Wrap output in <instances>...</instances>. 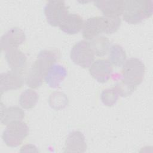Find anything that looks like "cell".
Wrapping results in <instances>:
<instances>
[{
    "mask_svg": "<svg viewBox=\"0 0 153 153\" xmlns=\"http://www.w3.org/2000/svg\"><path fill=\"white\" fill-rule=\"evenodd\" d=\"M26 39L24 31L19 27H14L10 29L1 38V48L2 50L7 51L13 48H17Z\"/></svg>",
    "mask_w": 153,
    "mask_h": 153,
    "instance_id": "8",
    "label": "cell"
},
{
    "mask_svg": "<svg viewBox=\"0 0 153 153\" xmlns=\"http://www.w3.org/2000/svg\"><path fill=\"white\" fill-rule=\"evenodd\" d=\"M22 74L14 71L4 72L0 75L1 94L11 90L20 88L23 84Z\"/></svg>",
    "mask_w": 153,
    "mask_h": 153,
    "instance_id": "10",
    "label": "cell"
},
{
    "mask_svg": "<svg viewBox=\"0 0 153 153\" xmlns=\"http://www.w3.org/2000/svg\"><path fill=\"white\" fill-rule=\"evenodd\" d=\"M119 95L113 88H106L103 90L100 94L102 103L107 106H112L117 102Z\"/></svg>",
    "mask_w": 153,
    "mask_h": 153,
    "instance_id": "21",
    "label": "cell"
},
{
    "mask_svg": "<svg viewBox=\"0 0 153 153\" xmlns=\"http://www.w3.org/2000/svg\"><path fill=\"white\" fill-rule=\"evenodd\" d=\"M94 4L105 16L119 17L123 12L124 1L122 0L96 1Z\"/></svg>",
    "mask_w": 153,
    "mask_h": 153,
    "instance_id": "12",
    "label": "cell"
},
{
    "mask_svg": "<svg viewBox=\"0 0 153 153\" xmlns=\"http://www.w3.org/2000/svg\"><path fill=\"white\" fill-rule=\"evenodd\" d=\"M89 72L91 76L100 83L107 82L113 72L112 64L108 60L98 59L91 65Z\"/></svg>",
    "mask_w": 153,
    "mask_h": 153,
    "instance_id": "9",
    "label": "cell"
},
{
    "mask_svg": "<svg viewBox=\"0 0 153 153\" xmlns=\"http://www.w3.org/2000/svg\"><path fill=\"white\" fill-rule=\"evenodd\" d=\"M66 75L67 71L64 66L54 64L48 69L44 79L49 87L57 88L60 87V83L65 78Z\"/></svg>",
    "mask_w": 153,
    "mask_h": 153,
    "instance_id": "15",
    "label": "cell"
},
{
    "mask_svg": "<svg viewBox=\"0 0 153 153\" xmlns=\"http://www.w3.org/2000/svg\"><path fill=\"white\" fill-rule=\"evenodd\" d=\"M70 57L72 62L83 68H89L94 60V54L92 51L89 42L80 41L72 48Z\"/></svg>",
    "mask_w": 153,
    "mask_h": 153,
    "instance_id": "5",
    "label": "cell"
},
{
    "mask_svg": "<svg viewBox=\"0 0 153 153\" xmlns=\"http://www.w3.org/2000/svg\"><path fill=\"white\" fill-rule=\"evenodd\" d=\"M87 147L83 133L79 131H74L68 134L66 139L64 152H84Z\"/></svg>",
    "mask_w": 153,
    "mask_h": 153,
    "instance_id": "13",
    "label": "cell"
},
{
    "mask_svg": "<svg viewBox=\"0 0 153 153\" xmlns=\"http://www.w3.org/2000/svg\"><path fill=\"white\" fill-rule=\"evenodd\" d=\"M47 22L52 26H59L68 13V7L62 1H49L44 8Z\"/></svg>",
    "mask_w": 153,
    "mask_h": 153,
    "instance_id": "6",
    "label": "cell"
},
{
    "mask_svg": "<svg viewBox=\"0 0 153 153\" xmlns=\"http://www.w3.org/2000/svg\"><path fill=\"white\" fill-rule=\"evenodd\" d=\"M59 58V54L57 50L41 51L26 76L27 85L32 88L41 86L48 69L55 64Z\"/></svg>",
    "mask_w": 153,
    "mask_h": 153,
    "instance_id": "1",
    "label": "cell"
},
{
    "mask_svg": "<svg viewBox=\"0 0 153 153\" xmlns=\"http://www.w3.org/2000/svg\"><path fill=\"white\" fill-rule=\"evenodd\" d=\"M25 117V112L19 106L4 107L1 106V122L2 124L8 126L12 123L22 121Z\"/></svg>",
    "mask_w": 153,
    "mask_h": 153,
    "instance_id": "16",
    "label": "cell"
},
{
    "mask_svg": "<svg viewBox=\"0 0 153 153\" xmlns=\"http://www.w3.org/2000/svg\"><path fill=\"white\" fill-rule=\"evenodd\" d=\"M48 102L51 108L55 110H60L65 108L68 105V99L63 93L55 91L50 94Z\"/></svg>",
    "mask_w": 153,
    "mask_h": 153,
    "instance_id": "20",
    "label": "cell"
},
{
    "mask_svg": "<svg viewBox=\"0 0 153 153\" xmlns=\"http://www.w3.org/2000/svg\"><path fill=\"white\" fill-rule=\"evenodd\" d=\"M29 134V127L23 121H18L7 126L2 134V139L10 147L20 145Z\"/></svg>",
    "mask_w": 153,
    "mask_h": 153,
    "instance_id": "4",
    "label": "cell"
},
{
    "mask_svg": "<svg viewBox=\"0 0 153 153\" xmlns=\"http://www.w3.org/2000/svg\"><path fill=\"white\" fill-rule=\"evenodd\" d=\"M5 59L12 71L22 74L27 64L26 55L18 48H13L6 51Z\"/></svg>",
    "mask_w": 153,
    "mask_h": 153,
    "instance_id": "11",
    "label": "cell"
},
{
    "mask_svg": "<svg viewBox=\"0 0 153 153\" xmlns=\"http://www.w3.org/2000/svg\"><path fill=\"white\" fill-rule=\"evenodd\" d=\"M109 61L117 67L124 65L126 60V53L124 48L120 45H112L109 49Z\"/></svg>",
    "mask_w": 153,
    "mask_h": 153,
    "instance_id": "18",
    "label": "cell"
},
{
    "mask_svg": "<svg viewBox=\"0 0 153 153\" xmlns=\"http://www.w3.org/2000/svg\"><path fill=\"white\" fill-rule=\"evenodd\" d=\"M107 23L106 16L88 18L84 23L82 36L86 40H91L100 33L106 34Z\"/></svg>",
    "mask_w": 153,
    "mask_h": 153,
    "instance_id": "7",
    "label": "cell"
},
{
    "mask_svg": "<svg viewBox=\"0 0 153 153\" xmlns=\"http://www.w3.org/2000/svg\"><path fill=\"white\" fill-rule=\"evenodd\" d=\"M38 99L39 96L36 91L32 89H26L21 93L19 103L23 108L29 109L35 106Z\"/></svg>",
    "mask_w": 153,
    "mask_h": 153,
    "instance_id": "19",
    "label": "cell"
},
{
    "mask_svg": "<svg viewBox=\"0 0 153 153\" xmlns=\"http://www.w3.org/2000/svg\"><path fill=\"white\" fill-rule=\"evenodd\" d=\"M90 48L94 56L103 57L109 51L110 42L108 38L105 36H97L89 42Z\"/></svg>",
    "mask_w": 153,
    "mask_h": 153,
    "instance_id": "17",
    "label": "cell"
},
{
    "mask_svg": "<svg viewBox=\"0 0 153 153\" xmlns=\"http://www.w3.org/2000/svg\"><path fill=\"white\" fill-rule=\"evenodd\" d=\"M153 13V1L148 0L124 1L123 18L129 24H138L149 18Z\"/></svg>",
    "mask_w": 153,
    "mask_h": 153,
    "instance_id": "2",
    "label": "cell"
},
{
    "mask_svg": "<svg viewBox=\"0 0 153 153\" xmlns=\"http://www.w3.org/2000/svg\"><path fill=\"white\" fill-rule=\"evenodd\" d=\"M145 65L137 58H130L124 63L121 71V81L126 84L136 87L143 79Z\"/></svg>",
    "mask_w": 153,
    "mask_h": 153,
    "instance_id": "3",
    "label": "cell"
},
{
    "mask_svg": "<svg viewBox=\"0 0 153 153\" xmlns=\"http://www.w3.org/2000/svg\"><path fill=\"white\" fill-rule=\"evenodd\" d=\"M113 88L117 91L118 94L121 97H127L131 95L136 90V87L129 85L121 81L117 82Z\"/></svg>",
    "mask_w": 153,
    "mask_h": 153,
    "instance_id": "22",
    "label": "cell"
},
{
    "mask_svg": "<svg viewBox=\"0 0 153 153\" xmlns=\"http://www.w3.org/2000/svg\"><path fill=\"white\" fill-rule=\"evenodd\" d=\"M84 23V20L80 15L75 13L68 14L59 27L63 32L74 35L82 29Z\"/></svg>",
    "mask_w": 153,
    "mask_h": 153,
    "instance_id": "14",
    "label": "cell"
}]
</instances>
